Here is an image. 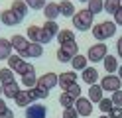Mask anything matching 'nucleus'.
<instances>
[{"label":"nucleus","mask_w":122,"mask_h":118,"mask_svg":"<svg viewBox=\"0 0 122 118\" xmlns=\"http://www.w3.org/2000/svg\"><path fill=\"white\" fill-rule=\"evenodd\" d=\"M75 83H77V71H65V73H59V87L63 91H67Z\"/></svg>","instance_id":"9b49d317"},{"label":"nucleus","mask_w":122,"mask_h":118,"mask_svg":"<svg viewBox=\"0 0 122 118\" xmlns=\"http://www.w3.org/2000/svg\"><path fill=\"white\" fill-rule=\"evenodd\" d=\"M0 118H14V112H12L8 106H6L4 110H0Z\"/></svg>","instance_id":"58836bf2"},{"label":"nucleus","mask_w":122,"mask_h":118,"mask_svg":"<svg viewBox=\"0 0 122 118\" xmlns=\"http://www.w3.org/2000/svg\"><path fill=\"white\" fill-rule=\"evenodd\" d=\"M24 2L30 8H34V10H43L45 4H47V0H24Z\"/></svg>","instance_id":"72a5a7b5"},{"label":"nucleus","mask_w":122,"mask_h":118,"mask_svg":"<svg viewBox=\"0 0 122 118\" xmlns=\"http://www.w3.org/2000/svg\"><path fill=\"white\" fill-rule=\"evenodd\" d=\"M43 16H45V20H53L55 22L57 16H61L59 14V2H47L45 8H43Z\"/></svg>","instance_id":"f3484780"},{"label":"nucleus","mask_w":122,"mask_h":118,"mask_svg":"<svg viewBox=\"0 0 122 118\" xmlns=\"http://www.w3.org/2000/svg\"><path fill=\"white\" fill-rule=\"evenodd\" d=\"M116 51H118V57H122V37H118L116 41Z\"/></svg>","instance_id":"a19ab883"},{"label":"nucleus","mask_w":122,"mask_h":118,"mask_svg":"<svg viewBox=\"0 0 122 118\" xmlns=\"http://www.w3.org/2000/svg\"><path fill=\"white\" fill-rule=\"evenodd\" d=\"M118 77H120V81H122V65L118 67Z\"/></svg>","instance_id":"37998d69"},{"label":"nucleus","mask_w":122,"mask_h":118,"mask_svg":"<svg viewBox=\"0 0 122 118\" xmlns=\"http://www.w3.org/2000/svg\"><path fill=\"white\" fill-rule=\"evenodd\" d=\"M101 89H102V91H108V92L120 91V89H122L120 77H118V75H104L102 81H101Z\"/></svg>","instance_id":"6e6552de"},{"label":"nucleus","mask_w":122,"mask_h":118,"mask_svg":"<svg viewBox=\"0 0 122 118\" xmlns=\"http://www.w3.org/2000/svg\"><path fill=\"white\" fill-rule=\"evenodd\" d=\"M91 34H93V37L97 39V41H104V39L116 36V24H114L112 20H106V22H102V24L93 26Z\"/></svg>","instance_id":"f257e3e1"},{"label":"nucleus","mask_w":122,"mask_h":118,"mask_svg":"<svg viewBox=\"0 0 122 118\" xmlns=\"http://www.w3.org/2000/svg\"><path fill=\"white\" fill-rule=\"evenodd\" d=\"M75 39V31L73 30H59L57 34V41L59 43H67V41H73Z\"/></svg>","instance_id":"bb28decb"},{"label":"nucleus","mask_w":122,"mask_h":118,"mask_svg":"<svg viewBox=\"0 0 122 118\" xmlns=\"http://www.w3.org/2000/svg\"><path fill=\"white\" fill-rule=\"evenodd\" d=\"M114 24H116V26H122V6H120V10L114 14Z\"/></svg>","instance_id":"ea45409f"},{"label":"nucleus","mask_w":122,"mask_h":118,"mask_svg":"<svg viewBox=\"0 0 122 118\" xmlns=\"http://www.w3.org/2000/svg\"><path fill=\"white\" fill-rule=\"evenodd\" d=\"M41 28L47 31L51 37H57V34H59V26H57V22H53V20H45V24Z\"/></svg>","instance_id":"cd10ccee"},{"label":"nucleus","mask_w":122,"mask_h":118,"mask_svg":"<svg viewBox=\"0 0 122 118\" xmlns=\"http://www.w3.org/2000/svg\"><path fill=\"white\" fill-rule=\"evenodd\" d=\"M81 77H83V83H87L89 87L98 83V71L95 67H87L85 71H81Z\"/></svg>","instance_id":"4468645a"},{"label":"nucleus","mask_w":122,"mask_h":118,"mask_svg":"<svg viewBox=\"0 0 122 118\" xmlns=\"http://www.w3.org/2000/svg\"><path fill=\"white\" fill-rule=\"evenodd\" d=\"M79 53V45L77 41H67V43H61L59 51H57V61L59 63H71V59Z\"/></svg>","instance_id":"20e7f679"},{"label":"nucleus","mask_w":122,"mask_h":118,"mask_svg":"<svg viewBox=\"0 0 122 118\" xmlns=\"http://www.w3.org/2000/svg\"><path fill=\"white\" fill-rule=\"evenodd\" d=\"M47 116V106L41 102H34L26 108V118H45Z\"/></svg>","instance_id":"9d476101"},{"label":"nucleus","mask_w":122,"mask_h":118,"mask_svg":"<svg viewBox=\"0 0 122 118\" xmlns=\"http://www.w3.org/2000/svg\"><path fill=\"white\" fill-rule=\"evenodd\" d=\"M14 51V47H12V41L10 39H6V37H0V61H8V57L12 55Z\"/></svg>","instance_id":"6ab92c4d"},{"label":"nucleus","mask_w":122,"mask_h":118,"mask_svg":"<svg viewBox=\"0 0 122 118\" xmlns=\"http://www.w3.org/2000/svg\"><path fill=\"white\" fill-rule=\"evenodd\" d=\"M67 92H69L73 98H79V97H81V87H79V83H75L73 87H69V89H67Z\"/></svg>","instance_id":"e433bc0d"},{"label":"nucleus","mask_w":122,"mask_h":118,"mask_svg":"<svg viewBox=\"0 0 122 118\" xmlns=\"http://www.w3.org/2000/svg\"><path fill=\"white\" fill-rule=\"evenodd\" d=\"M75 108H77L79 116H89V114H93V102H91L89 98L79 97L77 100H75Z\"/></svg>","instance_id":"f8f14e48"},{"label":"nucleus","mask_w":122,"mask_h":118,"mask_svg":"<svg viewBox=\"0 0 122 118\" xmlns=\"http://www.w3.org/2000/svg\"><path fill=\"white\" fill-rule=\"evenodd\" d=\"M108 51V47H106V43L104 41H97L95 45H91L89 47V53H87V59L89 61H93V63H98V61H102Z\"/></svg>","instance_id":"423d86ee"},{"label":"nucleus","mask_w":122,"mask_h":118,"mask_svg":"<svg viewBox=\"0 0 122 118\" xmlns=\"http://www.w3.org/2000/svg\"><path fill=\"white\" fill-rule=\"evenodd\" d=\"M93 18L95 16L89 12V8H83V10H79L77 14L73 16V28L75 30H79V31H89V30H93Z\"/></svg>","instance_id":"f03ea898"},{"label":"nucleus","mask_w":122,"mask_h":118,"mask_svg":"<svg viewBox=\"0 0 122 118\" xmlns=\"http://www.w3.org/2000/svg\"><path fill=\"white\" fill-rule=\"evenodd\" d=\"M59 14L63 16V18H73V16L77 14L75 4L71 2V0H61V2H59Z\"/></svg>","instance_id":"2eb2a0df"},{"label":"nucleus","mask_w":122,"mask_h":118,"mask_svg":"<svg viewBox=\"0 0 122 118\" xmlns=\"http://www.w3.org/2000/svg\"><path fill=\"white\" fill-rule=\"evenodd\" d=\"M6 108V102H4V98H0V110H4Z\"/></svg>","instance_id":"79ce46f5"},{"label":"nucleus","mask_w":122,"mask_h":118,"mask_svg":"<svg viewBox=\"0 0 122 118\" xmlns=\"http://www.w3.org/2000/svg\"><path fill=\"white\" fill-rule=\"evenodd\" d=\"M89 6V12L91 14H93V16H97V14H101L102 10H104V0H89V2H87Z\"/></svg>","instance_id":"b1692460"},{"label":"nucleus","mask_w":122,"mask_h":118,"mask_svg":"<svg viewBox=\"0 0 122 118\" xmlns=\"http://www.w3.org/2000/svg\"><path fill=\"white\" fill-rule=\"evenodd\" d=\"M0 94H4V89H2V83H0Z\"/></svg>","instance_id":"c03bdc74"},{"label":"nucleus","mask_w":122,"mask_h":118,"mask_svg":"<svg viewBox=\"0 0 122 118\" xmlns=\"http://www.w3.org/2000/svg\"><path fill=\"white\" fill-rule=\"evenodd\" d=\"M57 85H59V75H55V73H43L41 77H37V87H43L47 91H51Z\"/></svg>","instance_id":"1a4fd4ad"},{"label":"nucleus","mask_w":122,"mask_h":118,"mask_svg":"<svg viewBox=\"0 0 122 118\" xmlns=\"http://www.w3.org/2000/svg\"><path fill=\"white\" fill-rule=\"evenodd\" d=\"M26 36L30 37V41H32V43H49L51 41V36L47 34V31H45L43 28H40V26H30L28 30H26Z\"/></svg>","instance_id":"39448f33"},{"label":"nucleus","mask_w":122,"mask_h":118,"mask_svg":"<svg viewBox=\"0 0 122 118\" xmlns=\"http://www.w3.org/2000/svg\"><path fill=\"white\" fill-rule=\"evenodd\" d=\"M75 100H77V98H73L67 91H63V92H61V97H59V104L63 106V108H69V106H75Z\"/></svg>","instance_id":"c85d7f7f"},{"label":"nucleus","mask_w":122,"mask_h":118,"mask_svg":"<svg viewBox=\"0 0 122 118\" xmlns=\"http://www.w3.org/2000/svg\"><path fill=\"white\" fill-rule=\"evenodd\" d=\"M108 118H122V106H112L108 112Z\"/></svg>","instance_id":"4c0bfd02"},{"label":"nucleus","mask_w":122,"mask_h":118,"mask_svg":"<svg viewBox=\"0 0 122 118\" xmlns=\"http://www.w3.org/2000/svg\"><path fill=\"white\" fill-rule=\"evenodd\" d=\"M98 118H108V114H101V116H98Z\"/></svg>","instance_id":"a18cd8bd"},{"label":"nucleus","mask_w":122,"mask_h":118,"mask_svg":"<svg viewBox=\"0 0 122 118\" xmlns=\"http://www.w3.org/2000/svg\"><path fill=\"white\" fill-rule=\"evenodd\" d=\"M12 81H16L14 79V71L8 67V69H0V83L6 85V83H12Z\"/></svg>","instance_id":"c756f323"},{"label":"nucleus","mask_w":122,"mask_h":118,"mask_svg":"<svg viewBox=\"0 0 122 118\" xmlns=\"http://www.w3.org/2000/svg\"><path fill=\"white\" fill-rule=\"evenodd\" d=\"M12 47H14V51H18V55L20 57H26V53H28V47H30V39L26 37V36H20V34H16V36H12Z\"/></svg>","instance_id":"0eeeda50"},{"label":"nucleus","mask_w":122,"mask_h":118,"mask_svg":"<svg viewBox=\"0 0 122 118\" xmlns=\"http://www.w3.org/2000/svg\"><path fill=\"white\" fill-rule=\"evenodd\" d=\"M112 106H114V104H112L110 98H102L101 102H98V110H101L102 114H108L110 110H112Z\"/></svg>","instance_id":"473e14b6"},{"label":"nucleus","mask_w":122,"mask_h":118,"mask_svg":"<svg viewBox=\"0 0 122 118\" xmlns=\"http://www.w3.org/2000/svg\"><path fill=\"white\" fill-rule=\"evenodd\" d=\"M102 89H101V85H91L89 87V100L91 102H97V104H98V102H101L104 97H102Z\"/></svg>","instance_id":"5701e85b"},{"label":"nucleus","mask_w":122,"mask_h":118,"mask_svg":"<svg viewBox=\"0 0 122 118\" xmlns=\"http://www.w3.org/2000/svg\"><path fill=\"white\" fill-rule=\"evenodd\" d=\"M22 85H24L26 89H34V87L37 85V77H36V73L24 75V77H22Z\"/></svg>","instance_id":"2f4dec72"},{"label":"nucleus","mask_w":122,"mask_h":118,"mask_svg":"<svg viewBox=\"0 0 122 118\" xmlns=\"http://www.w3.org/2000/svg\"><path fill=\"white\" fill-rule=\"evenodd\" d=\"M0 14H2V12H0Z\"/></svg>","instance_id":"09e8293b"},{"label":"nucleus","mask_w":122,"mask_h":118,"mask_svg":"<svg viewBox=\"0 0 122 118\" xmlns=\"http://www.w3.org/2000/svg\"><path fill=\"white\" fill-rule=\"evenodd\" d=\"M2 89H4V97L6 98H16V94L20 92V83H16V81L6 83V85H2Z\"/></svg>","instance_id":"4be33fe9"},{"label":"nucleus","mask_w":122,"mask_h":118,"mask_svg":"<svg viewBox=\"0 0 122 118\" xmlns=\"http://www.w3.org/2000/svg\"><path fill=\"white\" fill-rule=\"evenodd\" d=\"M110 100H112L114 106H122V89L120 91H114L112 97H110Z\"/></svg>","instance_id":"c9c22d12"},{"label":"nucleus","mask_w":122,"mask_h":118,"mask_svg":"<svg viewBox=\"0 0 122 118\" xmlns=\"http://www.w3.org/2000/svg\"><path fill=\"white\" fill-rule=\"evenodd\" d=\"M89 59H87V55H81V53H77L75 57L71 59V67H73V71H85L89 65Z\"/></svg>","instance_id":"aec40b11"},{"label":"nucleus","mask_w":122,"mask_h":118,"mask_svg":"<svg viewBox=\"0 0 122 118\" xmlns=\"http://www.w3.org/2000/svg\"><path fill=\"white\" fill-rule=\"evenodd\" d=\"M61 118H79V112L75 106H69V108H63V116Z\"/></svg>","instance_id":"f704fd0d"},{"label":"nucleus","mask_w":122,"mask_h":118,"mask_svg":"<svg viewBox=\"0 0 122 118\" xmlns=\"http://www.w3.org/2000/svg\"><path fill=\"white\" fill-rule=\"evenodd\" d=\"M102 65H104V69H106V73L108 75H114V71H118V59L114 57V55H106V57L102 59Z\"/></svg>","instance_id":"412c9836"},{"label":"nucleus","mask_w":122,"mask_h":118,"mask_svg":"<svg viewBox=\"0 0 122 118\" xmlns=\"http://www.w3.org/2000/svg\"><path fill=\"white\" fill-rule=\"evenodd\" d=\"M8 67L14 71V73H18L20 77L30 75V73H36V67L32 65V63L24 61V57H20V55H10V57H8Z\"/></svg>","instance_id":"7ed1b4c3"},{"label":"nucleus","mask_w":122,"mask_h":118,"mask_svg":"<svg viewBox=\"0 0 122 118\" xmlns=\"http://www.w3.org/2000/svg\"><path fill=\"white\" fill-rule=\"evenodd\" d=\"M0 26H2V24H0Z\"/></svg>","instance_id":"de8ad7c7"},{"label":"nucleus","mask_w":122,"mask_h":118,"mask_svg":"<svg viewBox=\"0 0 122 118\" xmlns=\"http://www.w3.org/2000/svg\"><path fill=\"white\" fill-rule=\"evenodd\" d=\"M79 2H89V0H79Z\"/></svg>","instance_id":"49530a36"},{"label":"nucleus","mask_w":122,"mask_h":118,"mask_svg":"<svg viewBox=\"0 0 122 118\" xmlns=\"http://www.w3.org/2000/svg\"><path fill=\"white\" fill-rule=\"evenodd\" d=\"M43 55V45L41 43H30L26 57H41Z\"/></svg>","instance_id":"a878e982"},{"label":"nucleus","mask_w":122,"mask_h":118,"mask_svg":"<svg viewBox=\"0 0 122 118\" xmlns=\"http://www.w3.org/2000/svg\"><path fill=\"white\" fill-rule=\"evenodd\" d=\"M30 92H32V97H34V100L36 98H47V94H49V91L47 89H43V87H34V89H28Z\"/></svg>","instance_id":"7c9ffc66"},{"label":"nucleus","mask_w":122,"mask_h":118,"mask_svg":"<svg viewBox=\"0 0 122 118\" xmlns=\"http://www.w3.org/2000/svg\"><path fill=\"white\" fill-rule=\"evenodd\" d=\"M14 102L20 106V108H28L30 104H34V97H32V92H30L28 89L26 91H20L16 94V98H14Z\"/></svg>","instance_id":"ddd939ff"},{"label":"nucleus","mask_w":122,"mask_h":118,"mask_svg":"<svg viewBox=\"0 0 122 118\" xmlns=\"http://www.w3.org/2000/svg\"><path fill=\"white\" fill-rule=\"evenodd\" d=\"M120 6H122V0H104V12H108L112 16L120 10Z\"/></svg>","instance_id":"393cba45"},{"label":"nucleus","mask_w":122,"mask_h":118,"mask_svg":"<svg viewBox=\"0 0 122 118\" xmlns=\"http://www.w3.org/2000/svg\"><path fill=\"white\" fill-rule=\"evenodd\" d=\"M20 22L22 20L12 10H2V14H0V24H4V26H18Z\"/></svg>","instance_id":"dca6fc26"},{"label":"nucleus","mask_w":122,"mask_h":118,"mask_svg":"<svg viewBox=\"0 0 122 118\" xmlns=\"http://www.w3.org/2000/svg\"><path fill=\"white\" fill-rule=\"evenodd\" d=\"M28 4L24 2V0H14V2H12V8H10V10L14 12V14H16L18 16V18L20 20H24L26 18V16H28Z\"/></svg>","instance_id":"a211bd4d"}]
</instances>
